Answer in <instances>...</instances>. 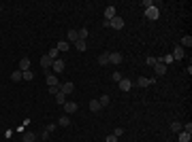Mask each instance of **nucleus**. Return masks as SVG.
I'll list each match as a JSON object with an SVG mask.
<instances>
[{"instance_id": "20e7f679", "label": "nucleus", "mask_w": 192, "mask_h": 142, "mask_svg": "<svg viewBox=\"0 0 192 142\" xmlns=\"http://www.w3.org/2000/svg\"><path fill=\"white\" fill-rule=\"evenodd\" d=\"M64 110H66V115H73V112L79 110V104H77V102H66V104H64Z\"/></svg>"}, {"instance_id": "5701e85b", "label": "nucleus", "mask_w": 192, "mask_h": 142, "mask_svg": "<svg viewBox=\"0 0 192 142\" xmlns=\"http://www.w3.org/2000/svg\"><path fill=\"white\" fill-rule=\"evenodd\" d=\"M98 102H100V106L105 108V106H109V102H111V98H109V95H100V98H98Z\"/></svg>"}, {"instance_id": "f8f14e48", "label": "nucleus", "mask_w": 192, "mask_h": 142, "mask_svg": "<svg viewBox=\"0 0 192 142\" xmlns=\"http://www.w3.org/2000/svg\"><path fill=\"white\" fill-rule=\"evenodd\" d=\"M137 85H139V87H149V85H152V79H147V76H139V79H137Z\"/></svg>"}, {"instance_id": "412c9836", "label": "nucleus", "mask_w": 192, "mask_h": 142, "mask_svg": "<svg viewBox=\"0 0 192 142\" xmlns=\"http://www.w3.org/2000/svg\"><path fill=\"white\" fill-rule=\"evenodd\" d=\"M56 102H58V104H62V106H64V104H66V95L62 94V91H58V94H56Z\"/></svg>"}, {"instance_id": "a211bd4d", "label": "nucleus", "mask_w": 192, "mask_h": 142, "mask_svg": "<svg viewBox=\"0 0 192 142\" xmlns=\"http://www.w3.org/2000/svg\"><path fill=\"white\" fill-rule=\"evenodd\" d=\"M51 64H53V59L49 57V55H45V57H41V66H43V68H49Z\"/></svg>"}, {"instance_id": "dca6fc26", "label": "nucleus", "mask_w": 192, "mask_h": 142, "mask_svg": "<svg viewBox=\"0 0 192 142\" xmlns=\"http://www.w3.org/2000/svg\"><path fill=\"white\" fill-rule=\"evenodd\" d=\"M181 49H186V47H192V36H184L181 38V45H179Z\"/></svg>"}, {"instance_id": "423d86ee", "label": "nucleus", "mask_w": 192, "mask_h": 142, "mask_svg": "<svg viewBox=\"0 0 192 142\" xmlns=\"http://www.w3.org/2000/svg\"><path fill=\"white\" fill-rule=\"evenodd\" d=\"M118 83H120V89H122V91H130V87H132V81H130V79H120Z\"/></svg>"}, {"instance_id": "39448f33", "label": "nucleus", "mask_w": 192, "mask_h": 142, "mask_svg": "<svg viewBox=\"0 0 192 142\" xmlns=\"http://www.w3.org/2000/svg\"><path fill=\"white\" fill-rule=\"evenodd\" d=\"M122 53L120 51H115V53H109V64H122Z\"/></svg>"}, {"instance_id": "1a4fd4ad", "label": "nucleus", "mask_w": 192, "mask_h": 142, "mask_svg": "<svg viewBox=\"0 0 192 142\" xmlns=\"http://www.w3.org/2000/svg\"><path fill=\"white\" fill-rule=\"evenodd\" d=\"M51 68H53V72H62L64 70V62H62V59H53Z\"/></svg>"}, {"instance_id": "ddd939ff", "label": "nucleus", "mask_w": 192, "mask_h": 142, "mask_svg": "<svg viewBox=\"0 0 192 142\" xmlns=\"http://www.w3.org/2000/svg\"><path fill=\"white\" fill-rule=\"evenodd\" d=\"M11 81H13V83H19V81H24V72H22V70H15V72L11 74Z\"/></svg>"}, {"instance_id": "2f4dec72", "label": "nucleus", "mask_w": 192, "mask_h": 142, "mask_svg": "<svg viewBox=\"0 0 192 142\" xmlns=\"http://www.w3.org/2000/svg\"><path fill=\"white\" fill-rule=\"evenodd\" d=\"M156 62H158V57H147V59H145L147 66H156Z\"/></svg>"}, {"instance_id": "c9c22d12", "label": "nucleus", "mask_w": 192, "mask_h": 142, "mask_svg": "<svg viewBox=\"0 0 192 142\" xmlns=\"http://www.w3.org/2000/svg\"><path fill=\"white\" fill-rule=\"evenodd\" d=\"M143 7H145V9H149V7H154V2H152V0H143Z\"/></svg>"}, {"instance_id": "4be33fe9", "label": "nucleus", "mask_w": 192, "mask_h": 142, "mask_svg": "<svg viewBox=\"0 0 192 142\" xmlns=\"http://www.w3.org/2000/svg\"><path fill=\"white\" fill-rule=\"evenodd\" d=\"M192 134H186V131H179V142H190Z\"/></svg>"}, {"instance_id": "c85d7f7f", "label": "nucleus", "mask_w": 192, "mask_h": 142, "mask_svg": "<svg viewBox=\"0 0 192 142\" xmlns=\"http://www.w3.org/2000/svg\"><path fill=\"white\" fill-rule=\"evenodd\" d=\"M77 34H79V40H85V38H88V30L81 28V30H77Z\"/></svg>"}, {"instance_id": "bb28decb", "label": "nucleus", "mask_w": 192, "mask_h": 142, "mask_svg": "<svg viewBox=\"0 0 192 142\" xmlns=\"http://www.w3.org/2000/svg\"><path fill=\"white\" fill-rule=\"evenodd\" d=\"M56 49H58V51H68V43H66V40H62V43L56 45Z\"/></svg>"}, {"instance_id": "f704fd0d", "label": "nucleus", "mask_w": 192, "mask_h": 142, "mask_svg": "<svg viewBox=\"0 0 192 142\" xmlns=\"http://www.w3.org/2000/svg\"><path fill=\"white\" fill-rule=\"evenodd\" d=\"M111 79H113V81L118 83V81H120V79H122V76H120V72H113V74H111Z\"/></svg>"}, {"instance_id": "9d476101", "label": "nucleus", "mask_w": 192, "mask_h": 142, "mask_svg": "<svg viewBox=\"0 0 192 142\" xmlns=\"http://www.w3.org/2000/svg\"><path fill=\"white\" fill-rule=\"evenodd\" d=\"M19 70H22V72L30 70V59H28V57H22V59H19Z\"/></svg>"}, {"instance_id": "4468645a", "label": "nucleus", "mask_w": 192, "mask_h": 142, "mask_svg": "<svg viewBox=\"0 0 192 142\" xmlns=\"http://www.w3.org/2000/svg\"><path fill=\"white\" fill-rule=\"evenodd\" d=\"M154 72H156V74H167V66H164V64H160V62H156Z\"/></svg>"}, {"instance_id": "f3484780", "label": "nucleus", "mask_w": 192, "mask_h": 142, "mask_svg": "<svg viewBox=\"0 0 192 142\" xmlns=\"http://www.w3.org/2000/svg\"><path fill=\"white\" fill-rule=\"evenodd\" d=\"M98 64H100V66H107L109 64V53H100V55H98Z\"/></svg>"}, {"instance_id": "72a5a7b5", "label": "nucleus", "mask_w": 192, "mask_h": 142, "mask_svg": "<svg viewBox=\"0 0 192 142\" xmlns=\"http://www.w3.org/2000/svg\"><path fill=\"white\" fill-rule=\"evenodd\" d=\"M181 131H186V134H192V123H188V125H184V130Z\"/></svg>"}, {"instance_id": "a878e982", "label": "nucleus", "mask_w": 192, "mask_h": 142, "mask_svg": "<svg viewBox=\"0 0 192 142\" xmlns=\"http://www.w3.org/2000/svg\"><path fill=\"white\" fill-rule=\"evenodd\" d=\"M68 40H79V34H77V30H68Z\"/></svg>"}, {"instance_id": "aec40b11", "label": "nucleus", "mask_w": 192, "mask_h": 142, "mask_svg": "<svg viewBox=\"0 0 192 142\" xmlns=\"http://www.w3.org/2000/svg\"><path fill=\"white\" fill-rule=\"evenodd\" d=\"M58 125H62V127H68V125H71V119H68V115H64V117H60V121H58Z\"/></svg>"}, {"instance_id": "cd10ccee", "label": "nucleus", "mask_w": 192, "mask_h": 142, "mask_svg": "<svg viewBox=\"0 0 192 142\" xmlns=\"http://www.w3.org/2000/svg\"><path fill=\"white\" fill-rule=\"evenodd\" d=\"M158 62H160V64H164V66H169V64L173 62V55H164V57H160Z\"/></svg>"}, {"instance_id": "ea45409f", "label": "nucleus", "mask_w": 192, "mask_h": 142, "mask_svg": "<svg viewBox=\"0 0 192 142\" xmlns=\"http://www.w3.org/2000/svg\"><path fill=\"white\" fill-rule=\"evenodd\" d=\"M167 142H171V140H167Z\"/></svg>"}, {"instance_id": "0eeeda50", "label": "nucleus", "mask_w": 192, "mask_h": 142, "mask_svg": "<svg viewBox=\"0 0 192 142\" xmlns=\"http://www.w3.org/2000/svg\"><path fill=\"white\" fill-rule=\"evenodd\" d=\"M73 89H75V85H73L71 81H66V83L60 85V91H62L64 95H66V94H73Z\"/></svg>"}, {"instance_id": "f03ea898", "label": "nucleus", "mask_w": 192, "mask_h": 142, "mask_svg": "<svg viewBox=\"0 0 192 142\" xmlns=\"http://www.w3.org/2000/svg\"><path fill=\"white\" fill-rule=\"evenodd\" d=\"M107 24H109V28H115V30H122V28H124V19H122L120 15H115L113 19H109Z\"/></svg>"}, {"instance_id": "393cba45", "label": "nucleus", "mask_w": 192, "mask_h": 142, "mask_svg": "<svg viewBox=\"0 0 192 142\" xmlns=\"http://www.w3.org/2000/svg\"><path fill=\"white\" fill-rule=\"evenodd\" d=\"M171 130H173V131H181V130H184V125H181L179 121H173V123H171Z\"/></svg>"}, {"instance_id": "2eb2a0df", "label": "nucleus", "mask_w": 192, "mask_h": 142, "mask_svg": "<svg viewBox=\"0 0 192 142\" xmlns=\"http://www.w3.org/2000/svg\"><path fill=\"white\" fill-rule=\"evenodd\" d=\"M184 55H186V51H184L181 47H175V51H173V59H181Z\"/></svg>"}, {"instance_id": "6ab92c4d", "label": "nucleus", "mask_w": 192, "mask_h": 142, "mask_svg": "<svg viewBox=\"0 0 192 142\" xmlns=\"http://www.w3.org/2000/svg\"><path fill=\"white\" fill-rule=\"evenodd\" d=\"M100 102H98V100H92V102H90V110H92V112H98V110H100Z\"/></svg>"}, {"instance_id": "c756f323", "label": "nucleus", "mask_w": 192, "mask_h": 142, "mask_svg": "<svg viewBox=\"0 0 192 142\" xmlns=\"http://www.w3.org/2000/svg\"><path fill=\"white\" fill-rule=\"evenodd\" d=\"M58 53H60L58 49H56V47H51V49H49V53H47V55H49L51 59H56V57H58Z\"/></svg>"}, {"instance_id": "58836bf2", "label": "nucleus", "mask_w": 192, "mask_h": 142, "mask_svg": "<svg viewBox=\"0 0 192 142\" xmlns=\"http://www.w3.org/2000/svg\"><path fill=\"white\" fill-rule=\"evenodd\" d=\"M0 11H2V7H0Z\"/></svg>"}, {"instance_id": "473e14b6", "label": "nucleus", "mask_w": 192, "mask_h": 142, "mask_svg": "<svg viewBox=\"0 0 192 142\" xmlns=\"http://www.w3.org/2000/svg\"><path fill=\"white\" fill-rule=\"evenodd\" d=\"M105 142H118V136H113V134H109L107 138H105Z\"/></svg>"}, {"instance_id": "9b49d317", "label": "nucleus", "mask_w": 192, "mask_h": 142, "mask_svg": "<svg viewBox=\"0 0 192 142\" xmlns=\"http://www.w3.org/2000/svg\"><path fill=\"white\" fill-rule=\"evenodd\" d=\"M113 17H115V7H107V9H105V21L113 19Z\"/></svg>"}, {"instance_id": "f257e3e1", "label": "nucleus", "mask_w": 192, "mask_h": 142, "mask_svg": "<svg viewBox=\"0 0 192 142\" xmlns=\"http://www.w3.org/2000/svg\"><path fill=\"white\" fill-rule=\"evenodd\" d=\"M145 17H147V19H152V21H156L158 17H160L158 7H149V9H145Z\"/></svg>"}, {"instance_id": "e433bc0d", "label": "nucleus", "mask_w": 192, "mask_h": 142, "mask_svg": "<svg viewBox=\"0 0 192 142\" xmlns=\"http://www.w3.org/2000/svg\"><path fill=\"white\" fill-rule=\"evenodd\" d=\"M122 134H124V130H122V127H118V130H115V131H113V136H118V138H120V136H122Z\"/></svg>"}, {"instance_id": "7ed1b4c3", "label": "nucleus", "mask_w": 192, "mask_h": 142, "mask_svg": "<svg viewBox=\"0 0 192 142\" xmlns=\"http://www.w3.org/2000/svg\"><path fill=\"white\" fill-rule=\"evenodd\" d=\"M45 81H47L49 87H60V83H58V76H56V74H51V72H47Z\"/></svg>"}, {"instance_id": "6e6552de", "label": "nucleus", "mask_w": 192, "mask_h": 142, "mask_svg": "<svg viewBox=\"0 0 192 142\" xmlns=\"http://www.w3.org/2000/svg\"><path fill=\"white\" fill-rule=\"evenodd\" d=\"M36 138H38V136H36L34 131H24V136H22L24 142H36Z\"/></svg>"}, {"instance_id": "7c9ffc66", "label": "nucleus", "mask_w": 192, "mask_h": 142, "mask_svg": "<svg viewBox=\"0 0 192 142\" xmlns=\"http://www.w3.org/2000/svg\"><path fill=\"white\" fill-rule=\"evenodd\" d=\"M32 79H34V74H32L30 70H26L24 72V81H32Z\"/></svg>"}, {"instance_id": "b1692460", "label": "nucleus", "mask_w": 192, "mask_h": 142, "mask_svg": "<svg viewBox=\"0 0 192 142\" xmlns=\"http://www.w3.org/2000/svg\"><path fill=\"white\" fill-rule=\"evenodd\" d=\"M75 47H77V51H85V49H88V43H85V40H77Z\"/></svg>"}, {"instance_id": "4c0bfd02", "label": "nucleus", "mask_w": 192, "mask_h": 142, "mask_svg": "<svg viewBox=\"0 0 192 142\" xmlns=\"http://www.w3.org/2000/svg\"><path fill=\"white\" fill-rule=\"evenodd\" d=\"M58 91H60V87H49V94H53V95H56Z\"/></svg>"}]
</instances>
